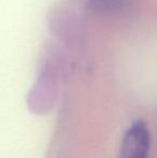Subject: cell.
Masks as SVG:
<instances>
[{"instance_id":"cell-3","label":"cell","mask_w":157,"mask_h":158,"mask_svg":"<svg viewBox=\"0 0 157 158\" xmlns=\"http://www.w3.org/2000/svg\"><path fill=\"white\" fill-rule=\"evenodd\" d=\"M127 0H89V8L94 12L105 13L118 10Z\"/></svg>"},{"instance_id":"cell-1","label":"cell","mask_w":157,"mask_h":158,"mask_svg":"<svg viewBox=\"0 0 157 158\" xmlns=\"http://www.w3.org/2000/svg\"><path fill=\"white\" fill-rule=\"evenodd\" d=\"M149 151V129L143 122L138 121L125 133L118 158H147Z\"/></svg>"},{"instance_id":"cell-2","label":"cell","mask_w":157,"mask_h":158,"mask_svg":"<svg viewBox=\"0 0 157 158\" xmlns=\"http://www.w3.org/2000/svg\"><path fill=\"white\" fill-rule=\"evenodd\" d=\"M73 13L68 11H53L50 16L51 29L53 33L60 38L64 41L71 42L76 39H80L82 35V24Z\"/></svg>"}]
</instances>
